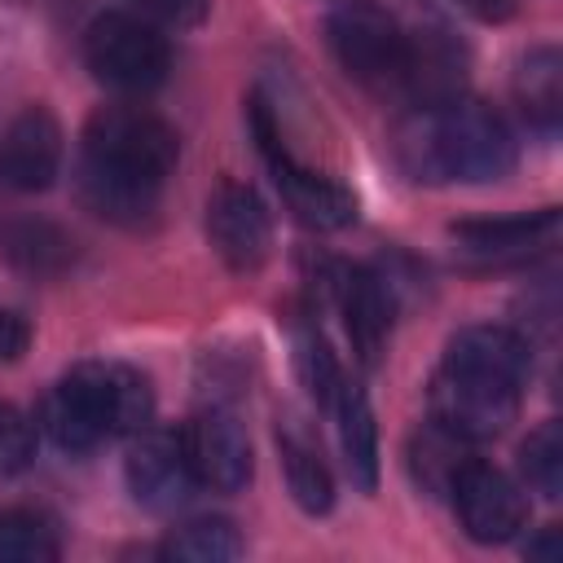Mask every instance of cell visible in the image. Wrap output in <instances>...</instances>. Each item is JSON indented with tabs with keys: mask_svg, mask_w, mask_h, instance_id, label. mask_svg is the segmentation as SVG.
Listing matches in <instances>:
<instances>
[{
	"mask_svg": "<svg viewBox=\"0 0 563 563\" xmlns=\"http://www.w3.org/2000/svg\"><path fill=\"white\" fill-rule=\"evenodd\" d=\"M40 427L48 431V440H53L62 453H92V449L106 440L101 422L92 418V409L84 405V396H79L66 378L44 396V405H40Z\"/></svg>",
	"mask_w": 563,
	"mask_h": 563,
	"instance_id": "23",
	"label": "cell"
},
{
	"mask_svg": "<svg viewBox=\"0 0 563 563\" xmlns=\"http://www.w3.org/2000/svg\"><path fill=\"white\" fill-rule=\"evenodd\" d=\"M519 475L545 501H559L563 497V427L554 418H545L541 427H532L528 440L519 444Z\"/></svg>",
	"mask_w": 563,
	"mask_h": 563,
	"instance_id": "25",
	"label": "cell"
},
{
	"mask_svg": "<svg viewBox=\"0 0 563 563\" xmlns=\"http://www.w3.org/2000/svg\"><path fill=\"white\" fill-rule=\"evenodd\" d=\"M207 238H211L216 255L224 260V268L260 273L273 251V216L251 185L224 180L207 198Z\"/></svg>",
	"mask_w": 563,
	"mask_h": 563,
	"instance_id": "7",
	"label": "cell"
},
{
	"mask_svg": "<svg viewBox=\"0 0 563 563\" xmlns=\"http://www.w3.org/2000/svg\"><path fill=\"white\" fill-rule=\"evenodd\" d=\"M158 554L172 563H229L242 554V537L229 519H189L163 541Z\"/></svg>",
	"mask_w": 563,
	"mask_h": 563,
	"instance_id": "24",
	"label": "cell"
},
{
	"mask_svg": "<svg viewBox=\"0 0 563 563\" xmlns=\"http://www.w3.org/2000/svg\"><path fill=\"white\" fill-rule=\"evenodd\" d=\"M554 229H559V211L541 207V211H519V216H497V220H462L449 233L453 242H462V251L497 260V255H523Z\"/></svg>",
	"mask_w": 563,
	"mask_h": 563,
	"instance_id": "17",
	"label": "cell"
},
{
	"mask_svg": "<svg viewBox=\"0 0 563 563\" xmlns=\"http://www.w3.org/2000/svg\"><path fill=\"white\" fill-rule=\"evenodd\" d=\"M515 97H519V110L528 114V123H537L545 132L559 128V114H563V57H559V48L541 44L519 62Z\"/></svg>",
	"mask_w": 563,
	"mask_h": 563,
	"instance_id": "21",
	"label": "cell"
},
{
	"mask_svg": "<svg viewBox=\"0 0 563 563\" xmlns=\"http://www.w3.org/2000/svg\"><path fill=\"white\" fill-rule=\"evenodd\" d=\"M57 554L62 545L44 515L22 506L0 510V563H53Z\"/></svg>",
	"mask_w": 563,
	"mask_h": 563,
	"instance_id": "26",
	"label": "cell"
},
{
	"mask_svg": "<svg viewBox=\"0 0 563 563\" xmlns=\"http://www.w3.org/2000/svg\"><path fill=\"white\" fill-rule=\"evenodd\" d=\"M31 457H35V422L18 405L0 400V479L26 471Z\"/></svg>",
	"mask_w": 563,
	"mask_h": 563,
	"instance_id": "28",
	"label": "cell"
},
{
	"mask_svg": "<svg viewBox=\"0 0 563 563\" xmlns=\"http://www.w3.org/2000/svg\"><path fill=\"white\" fill-rule=\"evenodd\" d=\"M334 299L343 312V330L361 365H378L391 334V286L369 268H339Z\"/></svg>",
	"mask_w": 563,
	"mask_h": 563,
	"instance_id": "14",
	"label": "cell"
},
{
	"mask_svg": "<svg viewBox=\"0 0 563 563\" xmlns=\"http://www.w3.org/2000/svg\"><path fill=\"white\" fill-rule=\"evenodd\" d=\"M185 462L194 471V484L216 493H242L251 484V440L224 409H202L180 431Z\"/></svg>",
	"mask_w": 563,
	"mask_h": 563,
	"instance_id": "11",
	"label": "cell"
},
{
	"mask_svg": "<svg viewBox=\"0 0 563 563\" xmlns=\"http://www.w3.org/2000/svg\"><path fill=\"white\" fill-rule=\"evenodd\" d=\"M330 53L334 62L365 88H400V66H405V31L400 22L365 0H352L330 13L325 22Z\"/></svg>",
	"mask_w": 563,
	"mask_h": 563,
	"instance_id": "6",
	"label": "cell"
},
{
	"mask_svg": "<svg viewBox=\"0 0 563 563\" xmlns=\"http://www.w3.org/2000/svg\"><path fill=\"white\" fill-rule=\"evenodd\" d=\"M457 4L479 22H506L515 13V0H457Z\"/></svg>",
	"mask_w": 563,
	"mask_h": 563,
	"instance_id": "31",
	"label": "cell"
},
{
	"mask_svg": "<svg viewBox=\"0 0 563 563\" xmlns=\"http://www.w3.org/2000/svg\"><path fill=\"white\" fill-rule=\"evenodd\" d=\"M295 374H299L303 391H308L321 409L334 405V396H339V387H343V374H339V361H334L330 343H325L317 330H299V334H295Z\"/></svg>",
	"mask_w": 563,
	"mask_h": 563,
	"instance_id": "27",
	"label": "cell"
},
{
	"mask_svg": "<svg viewBox=\"0 0 563 563\" xmlns=\"http://www.w3.org/2000/svg\"><path fill=\"white\" fill-rule=\"evenodd\" d=\"M26 343H31V325H26V317L13 312V308H0V365L18 361V356L26 352Z\"/></svg>",
	"mask_w": 563,
	"mask_h": 563,
	"instance_id": "30",
	"label": "cell"
},
{
	"mask_svg": "<svg viewBox=\"0 0 563 563\" xmlns=\"http://www.w3.org/2000/svg\"><path fill=\"white\" fill-rule=\"evenodd\" d=\"M123 475H128V493H132L136 506H145L154 515H167V510L185 506V497L194 488V471L185 462L180 431L141 427L128 444Z\"/></svg>",
	"mask_w": 563,
	"mask_h": 563,
	"instance_id": "10",
	"label": "cell"
},
{
	"mask_svg": "<svg viewBox=\"0 0 563 563\" xmlns=\"http://www.w3.org/2000/svg\"><path fill=\"white\" fill-rule=\"evenodd\" d=\"M466 44L444 31V26H427V31H413L405 35V66H400V88L422 106V110H435V106H449L462 97V84H466Z\"/></svg>",
	"mask_w": 563,
	"mask_h": 563,
	"instance_id": "12",
	"label": "cell"
},
{
	"mask_svg": "<svg viewBox=\"0 0 563 563\" xmlns=\"http://www.w3.org/2000/svg\"><path fill=\"white\" fill-rule=\"evenodd\" d=\"M62 167V123L48 106H26L9 119L0 141V172L13 189H48Z\"/></svg>",
	"mask_w": 563,
	"mask_h": 563,
	"instance_id": "13",
	"label": "cell"
},
{
	"mask_svg": "<svg viewBox=\"0 0 563 563\" xmlns=\"http://www.w3.org/2000/svg\"><path fill=\"white\" fill-rule=\"evenodd\" d=\"M0 255L31 277H57L75 264V238L48 220H9L0 229Z\"/></svg>",
	"mask_w": 563,
	"mask_h": 563,
	"instance_id": "19",
	"label": "cell"
},
{
	"mask_svg": "<svg viewBox=\"0 0 563 563\" xmlns=\"http://www.w3.org/2000/svg\"><path fill=\"white\" fill-rule=\"evenodd\" d=\"M519 391L523 387L506 378L462 369V365H440L427 387V409H431V422L462 435L466 444H479L501 435L519 418Z\"/></svg>",
	"mask_w": 563,
	"mask_h": 563,
	"instance_id": "4",
	"label": "cell"
},
{
	"mask_svg": "<svg viewBox=\"0 0 563 563\" xmlns=\"http://www.w3.org/2000/svg\"><path fill=\"white\" fill-rule=\"evenodd\" d=\"M79 154L163 185L180 158V141L167 119H158L141 106H101L84 128Z\"/></svg>",
	"mask_w": 563,
	"mask_h": 563,
	"instance_id": "3",
	"label": "cell"
},
{
	"mask_svg": "<svg viewBox=\"0 0 563 563\" xmlns=\"http://www.w3.org/2000/svg\"><path fill=\"white\" fill-rule=\"evenodd\" d=\"M449 497H453L457 519H462L471 541L501 545V541H510L528 523V501H523L519 484L506 471H497V466H488L479 457H471L457 471Z\"/></svg>",
	"mask_w": 563,
	"mask_h": 563,
	"instance_id": "8",
	"label": "cell"
},
{
	"mask_svg": "<svg viewBox=\"0 0 563 563\" xmlns=\"http://www.w3.org/2000/svg\"><path fill=\"white\" fill-rule=\"evenodd\" d=\"M330 409L339 413V444H343V466H347L352 484L374 493V484H378V422H374L365 387L343 378Z\"/></svg>",
	"mask_w": 563,
	"mask_h": 563,
	"instance_id": "18",
	"label": "cell"
},
{
	"mask_svg": "<svg viewBox=\"0 0 563 563\" xmlns=\"http://www.w3.org/2000/svg\"><path fill=\"white\" fill-rule=\"evenodd\" d=\"M84 62L114 92H150L167 79L172 48L150 18L110 9L84 31Z\"/></svg>",
	"mask_w": 563,
	"mask_h": 563,
	"instance_id": "2",
	"label": "cell"
},
{
	"mask_svg": "<svg viewBox=\"0 0 563 563\" xmlns=\"http://www.w3.org/2000/svg\"><path fill=\"white\" fill-rule=\"evenodd\" d=\"M66 383L84 396V405L101 422L106 440L110 435H136L154 418V387L132 365H119V361H84V365H75L66 374Z\"/></svg>",
	"mask_w": 563,
	"mask_h": 563,
	"instance_id": "9",
	"label": "cell"
},
{
	"mask_svg": "<svg viewBox=\"0 0 563 563\" xmlns=\"http://www.w3.org/2000/svg\"><path fill=\"white\" fill-rule=\"evenodd\" d=\"M444 365L479 369V374H493V378H506V383L523 387L528 374H532V347H528L523 334H515L506 325H466L449 339Z\"/></svg>",
	"mask_w": 563,
	"mask_h": 563,
	"instance_id": "16",
	"label": "cell"
},
{
	"mask_svg": "<svg viewBox=\"0 0 563 563\" xmlns=\"http://www.w3.org/2000/svg\"><path fill=\"white\" fill-rule=\"evenodd\" d=\"M251 123H255L260 154H264V163H268V172H273V180H277L286 207L295 211V220L308 224V229H321V233L347 229V224L356 220V198H352V189H343L339 180H330V176L303 167V163L282 145V136H277V128H273V114H268V106H264L260 97L251 101Z\"/></svg>",
	"mask_w": 563,
	"mask_h": 563,
	"instance_id": "5",
	"label": "cell"
},
{
	"mask_svg": "<svg viewBox=\"0 0 563 563\" xmlns=\"http://www.w3.org/2000/svg\"><path fill=\"white\" fill-rule=\"evenodd\" d=\"M277 453H282V471H286V488L295 506L303 515H325L334 506V479H330V466L321 462V449L286 422L277 431Z\"/></svg>",
	"mask_w": 563,
	"mask_h": 563,
	"instance_id": "20",
	"label": "cell"
},
{
	"mask_svg": "<svg viewBox=\"0 0 563 563\" xmlns=\"http://www.w3.org/2000/svg\"><path fill=\"white\" fill-rule=\"evenodd\" d=\"M515 136L506 119L471 97L418 110L396 128V158L413 180H501L515 167Z\"/></svg>",
	"mask_w": 563,
	"mask_h": 563,
	"instance_id": "1",
	"label": "cell"
},
{
	"mask_svg": "<svg viewBox=\"0 0 563 563\" xmlns=\"http://www.w3.org/2000/svg\"><path fill=\"white\" fill-rule=\"evenodd\" d=\"M466 462H471L466 440L453 435V431H444L440 422H427V427L409 440V475H413V484H418L422 493H431V497H449V488H453V479H457V471H462Z\"/></svg>",
	"mask_w": 563,
	"mask_h": 563,
	"instance_id": "22",
	"label": "cell"
},
{
	"mask_svg": "<svg viewBox=\"0 0 563 563\" xmlns=\"http://www.w3.org/2000/svg\"><path fill=\"white\" fill-rule=\"evenodd\" d=\"M523 550H528L532 559H559V550H563V545H559V532H554V528H545V537H541V541H528Z\"/></svg>",
	"mask_w": 563,
	"mask_h": 563,
	"instance_id": "32",
	"label": "cell"
},
{
	"mask_svg": "<svg viewBox=\"0 0 563 563\" xmlns=\"http://www.w3.org/2000/svg\"><path fill=\"white\" fill-rule=\"evenodd\" d=\"M141 18L167 26H198L207 18V0H132Z\"/></svg>",
	"mask_w": 563,
	"mask_h": 563,
	"instance_id": "29",
	"label": "cell"
},
{
	"mask_svg": "<svg viewBox=\"0 0 563 563\" xmlns=\"http://www.w3.org/2000/svg\"><path fill=\"white\" fill-rule=\"evenodd\" d=\"M158 189H163V185H154V180H145V176H132V172H123V167H110V163H101V158L79 154L75 194H79V202H84L92 216H101V220H110V224H123V229L145 224V220L154 216V207H158Z\"/></svg>",
	"mask_w": 563,
	"mask_h": 563,
	"instance_id": "15",
	"label": "cell"
}]
</instances>
